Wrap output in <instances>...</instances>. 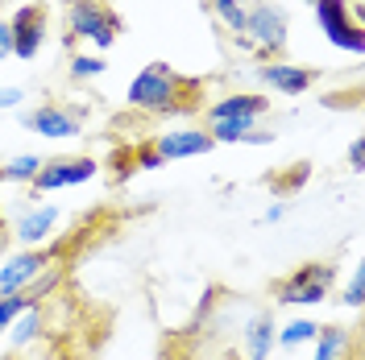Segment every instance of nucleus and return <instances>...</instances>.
<instances>
[{
	"mask_svg": "<svg viewBox=\"0 0 365 360\" xmlns=\"http://www.w3.org/2000/svg\"><path fill=\"white\" fill-rule=\"evenodd\" d=\"M262 220H266V224H278V220H287V203H270Z\"/></svg>",
	"mask_w": 365,
	"mask_h": 360,
	"instance_id": "28",
	"label": "nucleus"
},
{
	"mask_svg": "<svg viewBox=\"0 0 365 360\" xmlns=\"http://www.w3.org/2000/svg\"><path fill=\"white\" fill-rule=\"evenodd\" d=\"M4 58H13V29H9V21H0V63Z\"/></svg>",
	"mask_w": 365,
	"mask_h": 360,
	"instance_id": "27",
	"label": "nucleus"
},
{
	"mask_svg": "<svg viewBox=\"0 0 365 360\" xmlns=\"http://www.w3.org/2000/svg\"><path fill=\"white\" fill-rule=\"evenodd\" d=\"M100 174V162L96 158H50L42 162V170L34 174V191L38 195H50V191H67V186H83V182H91Z\"/></svg>",
	"mask_w": 365,
	"mask_h": 360,
	"instance_id": "6",
	"label": "nucleus"
},
{
	"mask_svg": "<svg viewBox=\"0 0 365 360\" xmlns=\"http://www.w3.org/2000/svg\"><path fill=\"white\" fill-rule=\"evenodd\" d=\"M332 282H336V265L332 261H307L295 273H287L274 286V294H278L282 307H319V302H328Z\"/></svg>",
	"mask_w": 365,
	"mask_h": 360,
	"instance_id": "3",
	"label": "nucleus"
},
{
	"mask_svg": "<svg viewBox=\"0 0 365 360\" xmlns=\"http://www.w3.org/2000/svg\"><path fill=\"white\" fill-rule=\"evenodd\" d=\"M158 149L162 162H182V158H204L216 149V141L204 133V129H170V133H158L150 141Z\"/></svg>",
	"mask_w": 365,
	"mask_h": 360,
	"instance_id": "10",
	"label": "nucleus"
},
{
	"mask_svg": "<svg viewBox=\"0 0 365 360\" xmlns=\"http://www.w3.org/2000/svg\"><path fill=\"white\" fill-rule=\"evenodd\" d=\"M361 166H365V141L357 137V141L349 145V170H357V174H361Z\"/></svg>",
	"mask_w": 365,
	"mask_h": 360,
	"instance_id": "25",
	"label": "nucleus"
},
{
	"mask_svg": "<svg viewBox=\"0 0 365 360\" xmlns=\"http://www.w3.org/2000/svg\"><path fill=\"white\" fill-rule=\"evenodd\" d=\"M25 307H29V294H25V290H17V294H4V298H0V336H4L9 327H13V319L21 315Z\"/></svg>",
	"mask_w": 365,
	"mask_h": 360,
	"instance_id": "22",
	"label": "nucleus"
},
{
	"mask_svg": "<svg viewBox=\"0 0 365 360\" xmlns=\"http://www.w3.org/2000/svg\"><path fill=\"white\" fill-rule=\"evenodd\" d=\"M303 4H316V0H303Z\"/></svg>",
	"mask_w": 365,
	"mask_h": 360,
	"instance_id": "31",
	"label": "nucleus"
},
{
	"mask_svg": "<svg viewBox=\"0 0 365 360\" xmlns=\"http://www.w3.org/2000/svg\"><path fill=\"white\" fill-rule=\"evenodd\" d=\"M104 70H108L104 54H71L67 75H71V83H88V79H100Z\"/></svg>",
	"mask_w": 365,
	"mask_h": 360,
	"instance_id": "20",
	"label": "nucleus"
},
{
	"mask_svg": "<svg viewBox=\"0 0 365 360\" xmlns=\"http://www.w3.org/2000/svg\"><path fill=\"white\" fill-rule=\"evenodd\" d=\"M270 112V100L266 95H253V91H232L225 100H212L207 104V120H228V116H262Z\"/></svg>",
	"mask_w": 365,
	"mask_h": 360,
	"instance_id": "13",
	"label": "nucleus"
},
{
	"mask_svg": "<svg viewBox=\"0 0 365 360\" xmlns=\"http://www.w3.org/2000/svg\"><path fill=\"white\" fill-rule=\"evenodd\" d=\"M46 21H50L46 4H21V9L9 17V29H13V58H21V63H34V58H38V50H42V42H46Z\"/></svg>",
	"mask_w": 365,
	"mask_h": 360,
	"instance_id": "7",
	"label": "nucleus"
},
{
	"mask_svg": "<svg viewBox=\"0 0 365 360\" xmlns=\"http://www.w3.org/2000/svg\"><path fill=\"white\" fill-rule=\"evenodd\" d=\"M21 100H25L21 88H0V112H4V108H17Z\"/></svg>",
	"mask_w": 365,
	"mask_h": 360,
	"instance_id": "26",
	"label": "nucleus"
},
{
	"mask_svg": "<svg viewBox=\"0 0 365 360\" xmlns=\"http://www.w3.org/2000/svg\"><path fill=\"white\" fill-rule=\"evenodd\" d=\"M125 100L133 112L145 116H187L204 100V79H187L166 63H150L141 75H133Z\"/></svg>",
	"mask_w": 365,
	"mask_h": 360,
	"instance_id": "1",
	"label": "nucleus"
},
{
	"mask_svg": "<svg viewBox=\"0 0 365 360\" xmlns=\"http://www.w3.org/2000/svg\"><path fill=\"white\" fill-rule=\"evenodd\" d=\"M253 75H257L270 91H278V95H303V91L319 79L316 67H295V63H282V58H266Z\"/></svg>",
	"mask_w": 365,
	"mask_h": 360,
	"instance_id": "9",
	"label": "nucleus"
},
{
	"mask_svg": "<svg viewBox=\"0 0 365 360\" xmlns=\"http://www.w3.org/2000/svg\"><path fill=\"white\" fill-rule=\"evenodd\" d=\"M274 339H278V323H274V315L270 311H257V315L245 323V352H250V360H270V352L278 348Z\"/></svg>",
	"mask_w": 365,
	"mask_h": 360,
	"instance_id": "14",
	"label": "nucleus"
},
{
	"mask_svg": "<svg viewBox=\"0 0 365 360\" xmlns=\"http://www.w3.org/2000/svg\"><path fill=\"white\" fill-rule=\"evenodd\" d=\"M58 220H63V211H58L54 203H38V207H29L21 220H17L13 236H17L21 245H29V248H42L46 240H50V232L58 228Z\"/></svg>",
	"mask_w": 365,
	"mask_h": 360,
	"instance_id": "12",
	"label": "nucleus"
},
{
	"mask_svg": "<svg viewBox=\"0 0 365 360\" xmlns=\"http://www.w3.org/2000/svg\"><path fill=\"white\" fill-rule=\"evenodd\" d=\"M341 302L349 307V311H361V302H365V277H361V270H353V277H349V286H344V294H341Z\"/></svg>",
	"mask_w": 365,
	"mask_h": 360,
	"instance_id": "24",
	"label": "nucleus"
},
{
	"mask_svg": "<svg viewBox=\"0 0 365 360\" xmlns=\"http://www.w3.org/2000/svg\"><path fill=\"white\" fill-rule=\"evenodd\" d=\"M42 302H29V307H25L21 315L13 319V327H9V344H13V348H25V344H34V339L42 336Z\"/></svg>",
	"mask_w": 365,
	"mask_h": 360,
	"instance_id": "16",
	"label": "nucleus"
},
{
	"mask_svg": "<svg viewBox=\"0 0 365 360\" xmlns=\"http://www.w3.org/2000/svg\"><path fill=\"white\" fill-rule=\"evenodd\" d=\"M25 129H34L38 137H50V141H67V137L83 133V116L63 108V104H42L34 112H25Z\"/></svg>",
	"mask_w": 365,
	"mask_h": 360,
	"instance_id": "8",
	"label": "nucleus"
},
{
	"mask_svg": "<svg viewBox=\"0 0 365 360\" xmlns=\"http://www.w3.org/2000/svg\"><path fill=\"white\" fill-rule=\"evenodd\" d=\"M245 4H250V0H207V9L216 13V21L225 25L232 38L245 33Z\"/></svg>",
	"mask_w": 365,
	"mask_h": 360,
	"instance_id": "17",
	"label": "nucleus"
},
{
	"mask_svg": "<svg viewBox=\"0 0 365 360\" xmlns=\"http://www.w3.org/2000/svg\"><path fill=\"white\" fill-rule=\"evenodd\" d=\"M0 224H4V216H0Z\"/></svg>",
	"mask_w": 365,
	"mask_h": 360,
	"instance_id": "33",
	"label": "nucleus"
},
{
	"mask_svg": "<svg viewBox=\"0 0 365 360\" xmlns=\"http://www.w3.org/2000/svg\"><path fill=\"white\" fill-rule=\"evenodd\" d=\"M58 282H63V270H58V265L50 261V265H46V270L38 273V277H34L29 286H25V294H29V302H42V298H50V290H54Z\"/></svg>",
	"mask_w": 365,
	"mask_h": 360,
	"instance_id": "21",
	"label": "nucleus"
},
{
	"mask_svg": "<svg viewBox=\"0 0 365 360\" xmlns=\"http://www.w3.org/2000/svg\"><path fill=\"white\" fill-rule=\"evenodd\" d=\"M241 145H274V133H266V129H253Z\"/></svg>",
	"mask_w": 365,
	"mask_h": 360,
	"instance_id": "29",
	"label": "nucleus"
},
{
	"mask_svg": "<svg viewBox=\"0 0 365 360\" xmlns=\"http://www.w3.org/2000/svg\"><path fill=\"white\" fill-rule=\"evenodd\" d=\"M0 360H13V356H0Z\"/></svg>",
	"mask_w": 365,
	"mask_h": 360,
	"instance_id": "32",
	"label": "nucleus"
},
{
	"mask_svg": "<svg viewBox=\"0 0 365 360\" xmlns=\"http://www.w3.org/2000/svg\"><path fill=\"white\" fill-rule=\"evenodd\" d=\"M120 29L125 25H120V17H116V9L108 0H67V33H63L67 50L75 42H91L104 54L120 38Z\"/></svg>",
	"mask_w": 365,
	"mask_h": 360,
	"instance_id": "2",
	"label": "nucleus"
},
{
	"mask_svg": "<svg viewBox=\"0 0 365 360\" xmlns=\"http://www.w3.org/2000/svg\"><path fill=\"white\" fill-rule=\"evenodd\" d=\"M50 265V253L46 248H25V253H13L4 265H0V298L4 294H17V290H25L38 273Z\"/></svg>",
	"mask_w": 365,
	"mask_h": 360,
	"instance_id": "11",
	"label": "nucleus"
},
{
	"mask_svg": "<svg viewBox=\"0 0 365 360\" xmlns=\"http://www.w3.org/2000/svg\"><path fill=\"white\" fill-rule=\"evenodd\" d=\"M316 21L324 29V38L336 46V50H349V54H365V21H353V9L349 0H316Z\"/></svg>",
	"mask_w": 365,
	"mask_h": 360,
	"instance_id": "5",
	"label": "nucleus"
},
{
	"mask_svg": "<svg viewBox=\"0 0 365 360\" xmlns=\"http://www.w3.org/2000/svg\"><path fill=\"white\" fill-rule=\"evenodd\" d=\"M307 179H312V166H307V162H299V166L291 170V174L274 179V191H278V195H291V191H299V186H303Z\"/></svg>",
	"mask_w": 365,
	"mask_h": 360,
	"instance_id": "23",
	"label": "nucleus"
},
{
	"mask_svg": "<svg viewBox=\"0 0 365 360\" xmlns=\"http://www.w3.org/2000/svg\"><path fill=\"white\" fill-rule=\"evenodd\" d=\"M312 344H316V356L312 360H344L353 352V332L332 323V327H319Z\"/></svg>",
	"mask_w": 365,
	"mask_h": 360,
	"instance_id": "15",
	"label": "nucleus"
},
{
	"mask_svg": "<svg viewBox=\"0 0 365 360\" xmlns=\"http://www.w3.org/2000/svg\"><path fill=\"white\" fill-rule=\"evenodd\" d=\"M42 162L38 154H17L13 162H4L0 166V182H34V174L42 170Z\"/></svg>",
	"mask_w": 365,
	"mask_h": 360,
	"instance_id": "19",
	"label": "nucleus"
},
{
	"mask_svg": "<svg viewBox=\"0 0 365 360\" xmlns=\"http://www.w3.org/2000/svg\"><path fill=\"white\" fill-rule=\"evenodd\" d=\"M316 332H319L316 319H295V323H287V327L278 332V339H274V344H278L282 352H295V348H303V344H312V339H316Z\"/></svg>",
	"mask_w": 365,
	"mask_h": 360,
	"instance_id": "18",
	"label": "nucleus"
},
{
	"mask_svg": "<svg viewBox=\"0 0 365 360\" xmlns=\"http://www.w3.org/2000/svg\"><path fill=\"white\" fill-rule=\"evenodd\" d=\"M250 46H257L262 63L266 58H278L287 50V13L270 4V0H250L245 4V33H241Z\"/></svg>",
	"mask_w": 365,
	"mask_h": 360,
	"instance_id": "4",
	"label": "nucleus"
},
{
	"mask_svg": "<svg viewBox=\"0 0 365 360\" xmlns=\"http://www.w3.org/2000/svg\"><path fill=\"white\" fill-rule=\"evenodd\" d=\"M344 360H357V348H353V352H349V356H344Z\"/></svg>",
	"mask_w": 365,
	"mask_h": 360,
	"instance_id": "30",
	"label": "nucleus"
}]
</instances>
